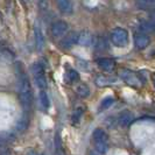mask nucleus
<instances>
[{"mask_svg":"<svg viewBox=\"0 0 155 155\" xmlns=\"http://www.w3.org/2000/svg\"><path fill=\"white\" fill-rule=\"evenodd\" d=\"M35 45H36L38 50H42L43 45H45V38H43V34L40 31V28L35 29Z\"/></svg>","mask_w":155,"mask_h":155,"instance_id":"obj_14","label":"nucleus"},{"mask_svg":"<svg viewBox=\"0 0 155 155\" xmlns=\"http://www.w3.org/2000/svg\"><path fill=\"white\" fill-rule=\"evenodd\" d=\"M50 31H51V35L54 38H60V36H62L63 34L68 31V25H67L65 21H62V20L56 21L51 26V29Z\"/></svg>","mask_w":155,"mask_h":155,"instance_id":"obj_5","label":"nucleus"},{"mask_svg":"<svg viewBox=\"0 0 155 155\" xmlns=\"http://www.w3.org/2000/svg\"><path fill=\"white\" fill-rule=\"evenodd\" d=\"M140 31L143 34H153L155 33V23L153 21H142L140 23Z\"/></svg>","mask_w":155,"mask_h":155,"instance_id":"obj_12","label":"nucleus"},{"mask_svg":"<svg viewBox=\"0 0 155 155\" xmlns=\"http://www.w3.org/2000/svg\"><path fill=\"white\" fill-rule=\"evenodd\" d=\"M94 147L99 154H105L107 152V142H96Z\"/></svg>","mask_w":155,"mask_h":155,"instance_id":"obj_19","label":"nucleus"},{"mask_svg":"<svg viewBox=\"0 0 155 155\" xmlns=\"http://www.w3.org/2000/svg\"><path fill=\"white\" fill-rule=\"evenodd\" d=\"M153 82H154V86H155V75L153 76Z\"/></svg>","mask_w":155,"mask_h":155,"instance_id":"obj_28","label":"nucleus"},{"mask_svg":"<svg viewBox=\"0 0 155 155\" xmlns=\"http://www.w3.org/2000/svg\"><path fill=\"white\" fill-rule=\"evenodd\" d=\"M76 92H77V94L81 96V97H87L89 93H90V89H89L87 85H85V84H79V85L76 87Z\"/></svg>","mask_w":155,"mask_h":155,"instance_id":"obj_17","label":"nucleus"},{"mask_svg":"<svg viewBox=\"0 0 155 155\" xmlns=\"http://www.w3.org/2000/svg\"><path fill=\"white\" fill-rule=\"evenodd\" d=\"M98 65H99V68L103 69L104 71H112V70L114 69V62L111 60V58H101V60H98Z\"/></svg>","mask_w":155,"mask_h":155,"instance_id":"obj_11","label":"nucleus"},{"mask_svg":"<svg viewBox=\"0 0 155 155\" xmlns=\"http://www.w3.org/2000/svg\"><path fill=\"white\" fill-rule=\"evenodd\" d=\"M40 104L45 110H48V107H49V98H48L45 90L40 91Z\"/></svg>","mask_w":155,"mask_h":155,"instance_id":"obj_16","label":"nucleus"},{"mask_svg":"<svg viewBox=\"0 0 155 155\" xmlns=\"http://www.w3.org/2000/svg\"><path fill=\"white\" fill-rule=\"evenodd\" d=\"M28 155H40V154L39 153H36V152H34V150H31V152L28 153Z\"/></svg>","mask_w":155,"mask_h":155,"instance_id":"obj_27","label":"nucleus"},{"mask_svg":"<svg viewBox=\"0 0 155 155\" xmlns=\"http://www.w3.org/2000/svg\"><path fill=\"white\" fill-rule=\"evenodd\" d=\"M111 41L117 47H125L128 43V34L124 28H116L111 33Z\"/></svg>","mask_w":155,"mask_h":155,"instance_id":"obj_2","label":"nucleus"},{"mask_svg":"<svg viewBox=\"0 0 155 155\" xmlns=\"http://www.w3.org/2000/svg\"><path fill=\"white\" fill-rule=\"evenodd\" d=\"M77 42H78V34L76 31H71V33L67 34L64 36V39L62 40L61 45L64 48H70V47H72L74 45H76Z\"/></svg>","mask_w":155,"mask_h":155,"instance_id":"obj_7","label":"nucleus"},{"mask_svg":"<svg viewBox=\"0 0 155 155\" xmlns=\"http://www.w3.org/2000/svg\"><path fill=\"white\" fill-rule=\"evenodd\" d=\"M94 48L97 49V50H104L105 48H106V42H105V40L103 39V38H99V39H97L94 41Z\"/></svg>","mask_w":155,"mask_h":155,"instance_id":"obj_20","label":"nucleus"},{"mask_svg":"<svg viewBox=\"0 0 155 155\" xmlns=\"http://www.w3.org/2000/svg\"><path fill=\"white\" fill-rule=\"evenodd\" d=\"M82 113H83V110H81V107H78V109L76 110V112H75V114H74L75 120L79 119V118H81V116H82Z\"/></svg>","mask_w":155,"mask_h":155,"instance_id":"obj_25","label":"nucleus"},{"mask_svg":"<svg viewBox=\"0 0 155 155\" xmlns=\"http://www.w3.org/2000/svg\"><path fill=\"white\" fill-rule=\"evenodd\" d=\"M112 82H114V79H110L107 77H103V76H98L97 77V81H96V83H97V85H106V84H109V83H112Z\"/></svg>","mask_w":155,"mask_h":155,"instance_id":"obj_21","label":"nucleus"},{"mask_svg":"<svg viewBox=\"0 0 155 155\" xmlns=\"http://www.w3.org/2000/svg\"><path fill=\"white\" fill-rule=\"evenodd\" d=\"M114 99L112 97H106L105 99H103L101 103V106H99V111H104V110L109 109L110 106L113 104Z\"/></svg>","mask_w":155,"mask_h":155,"instance_id":"obj_18","label":"nucleus"},{"mask_svg":"<svg viewBox=\"0 0 155 155\" xmlns=\"http://www.w3.org/2000/svg\"><path fill=\"white\" fill-rule=\"evenodd\" d=\"M19 96H20V101L23 105V107L28 109L31 107V101H33V96H31V87L29 84V81L26 75L20 76L19 81Z\"/></svg>","mask_w":155,"mask_h":155,"instance_id":"obj_1","label":"nucleus"},{"mask_svg":"<svg viewBox=\"0 0 155 155\" xmlns=\"http://www.w3.org/2000/svg\"><path fill=\"white\" fill-rule=\"evenodd\" d=\"M150 16H152V19H153V22H155V9L153 11V12H152Z\"/></svg>","mask_w":155,"mask_h":155,"instance_id":"obj_26","label":"nucleus"},{"mask_svg":"<svg viewBox=\"0 0 155 155\" xmlns=\"http://www.w3.org/2000/svg\"><path fill=\"white\" fill-rule=\"evenodd\" d=\"M134 43H135L137 48H139V49H145V48H147V47L149 46L150 39H149L148 35L143 34V33L137 34V35L134 36Z\"/></svg>","mask_w":155,"mask_h":155,"instance_id":"obj_6","label":"nucleus"},{"mask_svg":"<svg viewBox=\"0 0 155 155\" xmlns=\"http://www.w3.org/2000/svg\"><path fill=\"white\" fill-rule=\"evenodd\" d=\"M133 119H134V117H133V114L130 111H124V112H121L119 114V117H118V123H119L120 126L126 127V126H128V125L132 123Z\"/></svg>","mask_w":155,"mask_h":155,"instance_id":"obj_8","label":"nucleus"},{"mask_svg":"<svg viewBox=\"0 0 155 155\" xmlns=\"http://www.w3.org/2000/svg\"><path fill=\"white\" fill-rule=\"evenodd\" d=\"M31 72H33V75L35 77L36 85L39 86L41 90H45L47 87V81H46V76H45L43 67L40 63H35V64L31 65Z\"/></svg>","mask_w":155,"mask_h":155,"instance_id":"obj_3","label":"nucleus"},{"mask_svg":"<svg viewBox=\"0 0 155 155\" xmlns=\"http://www.w3.org/2000/svg\"><path fill=\"white\" fill-rule=\"evenodd\" d=\"M93 41V36L90 31H84L81 34H78V42L81 46H90Z\"/></svg>","mask_w":155,"mask_h":155,"instance_id":"obj_9","label":"nucleus"},{"mask_svg":"<svg viewBox=\"0 0 155 155\" xmlns=\"http://www.w3.org/2000/svg\"><path fill=\"white\" fill-rule=\"evenodd\" d=\"M92 137L96 142H107V134L105 133L104 130H101V128L94 130Z\"/></svg>","mask_w":155,"mask_h":155,"instance_id":"obj_13","label":"nucleus"},{"mask_svg":"<svg viewBox=\"0 0 155 155\" xmlns=\"http://www.w3.org/2000/svg\"><path fill=\"white\" fill-rule=\"evenodd\" d=\"M64 78H65V81H67L68 83H72V82H75V81L78 79V74L75 70L69 69V70H67V72H65V75H64Z\"/></svg>","mask_w":155,"mask_h":155,"instance_id":"obj_15","label":"nucleus"},{"mask_svg":"<svg viewBox=\"0 0 155 155\" xmlns=\"http://www.w3.org/2000/svg\"><path fill=\"white\" fill-rule=\"evenodd\" d=\"M27 126H28V119H27L26 117H23V118H21V120L18 123L16 128H18V131L22 132V131H25V130L27 128Z\"/></svg>","mask_w":155,"mask_h":155,"instance_id":"obj_22","label":"nucleus"},{"mask_svg":"<svg viewBox=\"0 0 155 155\" xmlns=\"http://www.w3.org/2000/svg\"><path fill=\"white\" fill-rule=\"evenodd\" d=\"M141 7H155V0H138Z\"/></svg>","mask_w":155,"mask_h":155,"instance_id":"obj_23","label":"nucleus"},{"mask_svg":"<svg viewBox=\"0 0 155 155\" xmlns=\"http://www.w3.org/2000/svg\"><path fill=\"white\" fill-rule=\"evenodd\" d=\"M57 8L61 13L64 14H69L70 12H72V2L71 0H57Z\"/></svg>","mask_w":155,"mask_h":155,"instance_id":"obj_10","label":"nucleus"},{"mask_svg":"<svg viewBox=\"0 0 155 155\" xmlns=\"http://www.w3.org/2000/svg\"><path fill=\"white\" fill-rule=\"evenodd\" d=\"M120 77L123 78V81L126 82L128 85H132V86H140L141 85L140 78L138 77L134 72L130 71V70H124V71H121Z\"/></svg>","mask_w":155,"mask_h":155,"instance_id":"obj_4","label":"nucleus"},{"mask_svg":"<svg viewBox=\"0 0 155 155\" xmlns=\"http://www.w3.org/2000/svg\"><path fill=\"white\" fill-rule=\"evenodd\" d=\"M55 143H56V148H57V150L60 152V150H61V147H62V142H61V139H60V135H58V134H56Z\"/></svg>","mask_w":155,"mask_h":155,"instance_id":"obj_24","label":"nucleus"}]
</instances>
